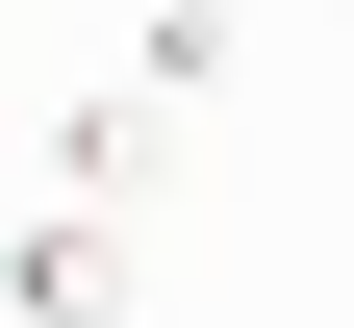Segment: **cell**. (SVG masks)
Returning a JSON list of instances; mask_svg holds the SVG:
<instances>
[{
    "label": "cell",
    "instance_id": "obj_1",
    "mask_svg": "<svg viewBox=\"0 0 354 328\" xmlns=\"http://www.w3.org/2000/svg\"><path fill=\"white\" fill-rule=\"evenodd\" d=\"M0 303H26V328H127V227L102 202H26V227H0Z\"/></svg>",
    "mask_w": 354,
    "mask_h": 328
},
{
    "label": "cell",
    "instance_id": "obj_2",
    "mask_svg": "<svg viewBox=\"0 0 354 328\" xmlns=\"http://www.w3.org/2000/svg\"><path fill=\"white\" fill-rule=\"evenodd\" d=\"M152 76H76V102H51V202H152Z\"/></svg>",
    "mask_w": 354,
    "mask_h": 328
},
{
    "label": "cell",
    "instance_id": "obj_3",
    "mask_svg": "<svg viewBox=\"0 0 354 328\" xmlns=\"http://www.w3.org/2000/svg\"><path fill=\"white\" fill-rule=\"evenodd\" d=\"M228 51H253V0H152V26H127V76H152V102H203Z\"/></svg>",
    "mask_w": 354,
    "mask_h": 328
}]
</instances>
